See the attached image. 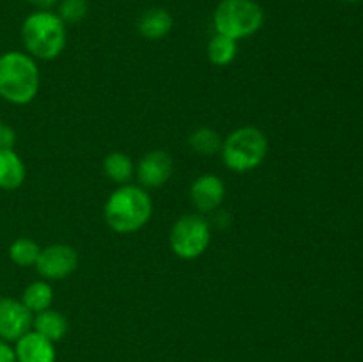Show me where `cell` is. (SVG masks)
Wrapping results in <instances>:
<instances>
[{
    "mask_svg": "<svg viewBox=\"0 0 363 362\" xmlns=\"http://www.w3.org/2000/svg\"><path fill=\"white\" fill-rule=\"evenodd\" d=\"M151 216L152 199L140 185H119L103 206V219L117 234H133L144 229Z\"/></svg>",
    "mask_w": 363,
    "mask_h": 362,
    "instance_id": "6da1fadb",
    "label": "cell"
},
{
    "mask_svg": "<svg viewBox=\"0 0 363 362\" xmlns=\"http://www.w3.org/2000/svg\"><path fill=\"white\" fill-rule=\"evenodd\" d=\"M41 89L38 60L27 52L11 50L0 55V98L23 106L34 102Z\"/></svg>",
    "mask_w": 363,
    "mask_h": 362,
    "instance_id": "7a4b0ae2",
    "label": "cell"
},
{
    "mask_svg": "<svg viewBox=\"0 0 363 362\" xmlns=\"http://www.w3.org/2000/svg\"><path fill=\"white\" fill-rule=\"evenodd\" d=\"M21 41L35 60H53L66 48L67 25L52 9H38L21 23Z\"/></svg>",
    "mask_w": 363,
    "mask_h": 362,
    "instance_id": "3957f363",
    "label": "cell"
},
{
    "mask_svg": "<svg viewBox=\"0 0 363 362\" xmlns=\"http://www.w3.org/2000/svg\"><path fill=\"white\" fill-rule=\"evenodd\" d=\"M268 151L269 142L264 131L252 124H245L223 138L220 156L227 169L245 174L259 169L264 163Z\"/></svg>",
    "mask_w": 363,
    "mask_h": 362,
    "instance_id": "277c9868",
    "label": "cell"
},
{
    "mask_svg": "<svg viewBox=\"0 0 363 362\" xmlns=\"http://www.w3.org/2000/svg\"><path fill=\"white\" fill-rule=\"evenodd\" d=\"M264 9L255 0H220L213 11V27L216 34L240 41L252 38L262 28Z\"/></svg>",
    "mask_w": 363,
    "mask_h": 362,
    "instance_id": "5b68a950",
    "label": "cell"
},
{
    "mask_svg": "<svg viewBox=\"0 0 363 362\" xmlns=\"http://www.w3.org/2000/svg\"><path fill=\"white\" fill-rule=\"evenodd\" d=\"M169 245L179 259L194 261L211 245V224L202 213H186L170 227Z\"/></svg>",
    "mask_w": 363,
    "mask_h": 362,
    "instance_id": "8992f818",
    "label": "cell"
},
{
    "mask_svg": "<svg viewBox=\"0 0 363 362\" xmlns=\"http://www.w3.org/2000/svg\"><path fill=\"white\" fill-rule=\"evenodd\" d=\"M80 263L77 248L67 243H53L41 248L38 263H35V272L39 277L48 283L52 280H64L73 275Z\"/></svg>",
    "mask_w": 363,
    "mask_h": 362,
    "instance_id": "52a82bcc",
    "label": "cell"
},
{
    "mask_svg": "<svg viewBox=\"0 0 363 362\" xmlns=\"http://www.w3.org/2000/svg\"><path fill=\"white\" fill-rule=\"evenodd\" d=\"M172 172L174 160L163 149L147 151L135 165V177H137L138 185L145 188V190L162 188L172 177Z\"/></svg>",
    "mask_w": 363,
    "mask_h": 362,
    "instance_id": "ba28073f",
    "label": "cell"
},
{
    "mask_svg": "<svg viewBox=\"0 0 363 362\" xmlns=\"http://www.w3.org/2000/svg\"><path fill=\"white\" fill-rule=\"evenodd\" d=\"M32 314L18 298L0 297V339L16 343L21 336L32 330Z\"/></svg>",
    "mask_w": 363,
    "mask_h": 362,
    "instance_id": "9c48e42d",
    "label": "cell"
},
{
    "mask_svg": "<svg viewBox=\"0 0 363 362\" xmlns=\"http://www.w3.org/2000/svg\"><path fill=\"white\" fill-rule=\"evenodd\" d=\"M225 183L216 174H201L190 185V202L197 213L218 212L225 201Z\"/></svg>",
    "mask_w": 363,
    "mask_h": 362,
    "instance_id": "30bf717a",
    "label": "cell"
},
{
    "mask_svg": "<svg viewBox=\"0 0 363 362\" xmlns=\"http://www.w3.org/2000/svg\"><path fill=\"white\" fill-rule=\"evenodd\" d=\"M16 362H55V343L43 337L41 334L28 330L25 336L14 343Z\"/></svg>",
    "mask_w": 363,
    "mask_h": 362,
    "instance_id": "8fae6325",
    "label": "cell"
},
{
    "mask_svg": "<svg viewBox=\"0 0 363 362\" xmlns=\"http://www.w3.org/2000/svg\"><path fill=\"white\" fill-rule=\"evenodd\" d=\"M174 18L165 7H149L137 21L138 34L147 41H160L172 32Z\"/></svg>",
    "mask_w": 363,
    "mask_h": 362,
    "instance_id": "7c38bea8",
    "label": "cell"
},
{
    "mask_svg": "<svg viewBox=\"0 0 363 362\" xmlns=\"http://www.w3.org/2000/svg\"><path fill=\"white\" fill-rule=\"evenodd\" d=\"M27 167L23 160L13 149H0V188L16 190L25 183Z\"/></svg>",
    "mask_w": 363,
    "mask_h": 362,
    "instance_id": "4fadbf2b",
    "label": "cell"
},
{
    "mask_svg": "<svg viewBox=\"0 0 363 362\" xmlns=\"http://www.w3.org/2000/svg\"><path fill=\"white\" fill-rule=\"evenodd\" d=\"M32 330L41 334L52 343H59L66 337L67 330H69V323L62 312L55 311V309H46V311L38 312L32 318Z\"/></svg>",
    "mask_w": 363,
    "mask_h": 362,
    "instance_id": "5bb4252c",
    "label": "cell"
},
{
    "mask_svg": "<svg viewBox=\"0 0 363 362\" xmlns=\"http://www.w3.org/2000/svg\"><path fill=\"white\" fill-rule=\"evenodd\" d=\"M53 298H55V293H53L52 283L43 279L28 284L23 290V293H21L20 300L23 302V305L32 314H38V312L52 307Z\"/></svg>",
    "mask_w": 363,
    "mask_h": 362,
    "instance_id": "9a60e30c",
    "label": "cell"
},
{
    "mask_svg": "<svg viewBox=\"0 0 363 362\" xmlns=\"http://www.w3.org/2000/svg\"><path fill=\"white\" fill-rule=\"evenodd\" d=\"M103 174L116 185H126L135 176V163L126 153L112 151L103 158Z\"/></svg>",
    "mask_w": 363,
    "mask_h": 362,
    "instance_id": "2e32d148",
    "label": "cell"
},
{
    "mask_svg": "<svg viewBox=\"0 0 363 362\" xmlns=\"http://www.w3.org/2000/svg\"><path fill=\"white\" fill-rule=\"evenodd\" d=\"M223 137L215 130V128L209 126H201L197 130H194L188 137V146L194 153L201 156H215L220 155L222 151Z\"/></svg>",
    "mask_w": 363,
    "mask_h": 362,
    "instance_id": "e0dca14e",
    "label": "cell"
},
{
    "mask_svg": "<svg viewBox=\"0 0 363 362\" xmlns=\"http://www.w3.org/2000/svg\"><path fill=\"white\" fill-rule=\"evenodd\" d=\"M238 57V41L227 35L216 34L208 43V59L213 66L225 67L234 62Z\"/></svg>",
    "mask_w": 363,
    "mask_h": 362,
    "instance_id": "ac0fdd59",
    "label": "cell"
},
{
    "mask_svg": "<svg viewBox=\"0 0 363 362\" xmlns=\"http://www.w3.org/2000/svg\"><path fill=\"white\" fill-rule=\"evenodd\" d=\"M41 245L38 243L32 238H16L13 243L7 248V254H9V259L16 266H21V268H28V266H35L38 263L39 254H41Z\"/></svg>",
    "mask_w": 363,
    "mask_h": 362,
    "instance_id": "d6986e66",
    "label": "cell"
},
{
    "mask_svg": "<svg viewBox=\"0 0 363 362\" xmlns=\"http://www.w3.org/2000/svg\"><path fill=\"white\" fill-rule=\"evenodd\" d=\"M89 13L87 0H60L57 14L66 25L80 23Z\"/></svg>",
    "mask_w": 363,
    "mask_h": 362,
    "instance_id": "ffe728a7",
    "label": "cell"
},
{
    "mask_svg": "<svg viewBox=\"0 0 363 362\" xmlns=\"http://www.w3.org/2000/svg\"><path fill=\"white\" fill-rule=\"evenodd\" d=\"M16 144V131L7 123L0 121V149H13Z\"/></svg>",
    "mask_w": 363,
    "mask_h": 362,
    "instance_id": "44dd1931",
    "label": "cell"
},
{
    "mask_svg": "<svg viewBox=\"0 0 363 362\" xmlns=\"http://www.w3.org/2000/svg\"><path fill=\"white\" fill-rule=\"evenodd\" d=\"M0 362H16V353L11 343L0 339Z\"/></svg>",
    "mask_w": 363,
    "mask_h": 362,
    "instance_id": "7402d4cb",
    "label": "cell"
},
{
    "mask_svg": "<svg viewBox=\"0 0 363 362\" xmlns=\"http://www.w3.org/2000/svg\"><path fill=\"white\" fill-rule=\"evenodd\" d=\"M27 2L32 4L34 7H38V9L50 11L55 4H59V0H27Z\"/></svg>",
    "mask_w": 363,
    "mask_h": 362,
    "instance_id": "603a6c76",
    "label": "cell"
},
{
    "mask_svg": "<svg viewBox=\"0 0 363 362\" xmlns=\"http://www.w3.org/2000/svg\"><path fill=\"white\" fill-rule=\"evenodd\" d=\"M344 2H358V0H344Z\"/></svg>",
    "mask_w": 363,
    "mask_h": 362,
    "instance_id": "cb8c5ba5",
    "label": "cell"
},
{
    "mask_svg": "<svg viewBox=\"0 0 363 362\" xmlns=\"http://www.w3.org/2000/svg\"><path fill=\"white\" fill-rule=\"evenodd\" d=\"M215 362H222V361H215Z\"/></svg>",
    "mask_w": 363,
    "mask_h": 362,
    "instance_id": "d4e9b609",
    "label": "cell"
}]
</instances>
